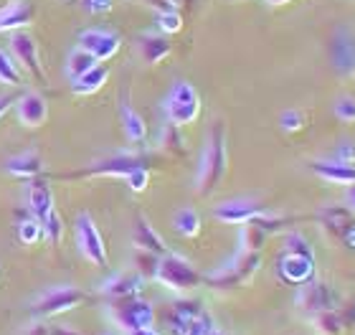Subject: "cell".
Wrapping results in <instances>:
<instances>
[{"label":"cell","mask_w":355,"mask_h":335,"mask_svg":"<svg viewBox=\"0 0 355 335\" xmlns=\"http://www.w3.org/2000/svg\"><path fill=\"white\" fill-rule=\"evenodd\" d=\"M226 165H229V155H226V130L221 122H216L211 127V132L206 137V148L200 153L198 160V175H196V188L200 196L214 194L218 183L226 175Z\"/></svg>","instance_id":"obj_1"},{"label":"cell","mask_w":355,"mask_h":335,"mask_svg":"<svg viewBox=\"0 0 355 335\" xmlns=\"http://www.w3.org/2000/svg\"><path fill=\"white\" fill-rule=\"evenodd\" d=\"M261 264V254L259 252H249V249H239L234 257H231L223 267H218L216 272L206 277V282L216 290H234V287H241L257 275V269Z\"/></svg>","instance_id":"obj_2"},{"label":"cell","mask_w":355,"mask_h":335,"mask_svg":"<svg viewBox=\"0 0 355 335\" xmlns=\"http://www.w3.org/2000/svg\"><path fill=\"white\" fill-rule=\"evenodd\" d=\"M155 280L173 292H191L200 284V272L180 254L165 252L163 257H157Z\"/></svg>","instance_id":"obj_3"},{"label":"cell","mask_w":355,"mask_h":335,"mask_svg":"<svg viewBox=\"0 0 355 335\" xmlns=\"http://www.w3.org/2000/svg\"><path fill=\"white\" fill-rule=\"evenodd\" d=\"M163 112L173 127L193 125L200 114V97L191 82H175L163 102Z\"/></svg>","instance_id":"obj_4"},{"label":"cell","mask_w":355,"mask_h":335,"mask_svg":"<svg viewBox=\"0 0 355 335\" xmlns=\"http://www.w3.org/2000/svg\"><path fill=\"white\" fill-rule=\"evenodd\" d=\"M84 302L82 290H76L74 284H53L38 292L33 298V313L38 318H59L64 313H71L74 307Z\"/></svg>","instance_id":"obj_5"},{"label":"cell","mask_w":355,"mask_h":335,"mask_svg":"<svg viewBox=\"0 0 355 335\" xmlns=\"http://www.w3.org/2000/svg\"><path fill=\"white\" fill-rule=\"evenodd\" d=\"M74 237H76V249L84 259L96 264V267H104L107 264V246H104V237L99 226L94 223L89 211H82L76 216L74 223Z\"/></svg>","instance_id":"obj_6"},{"label":"cell","mask_w":355,"mask_h":335,"mask_svg":"<svg viewBox=\"0 0 355 335\" xmlns=\"http://www.w3.org/2000/svg\"><path fill=\"white\" fill-rule=\"evenodd\" d=\"M295 302L300 310L310 315L322 313V310H335L338 307V292L330 284L320 282V280H310V282L300 284Z\"/></svg>","instance_id":"obj_7"},{"label":"cell","mask_w":355,"mask_h":335,"mask_svg":"<svg viewBox=\"0 0 355 335\" xmlns=\"http://www.w3.org/2000/svg\"><path fill=\"white\" fill-rule=\"evenodd\" d=\"M114 320H117V325L125 333L140 328H153L155 325V307L150 305L148 300H140V298L122 300L114 307Z\"/></svg>","instance_id":"obj_8"},{"label":"cell","mask_w":355,"mask_h":335,"mask_svg":"<svg viewBox=\"0 0 355 335\" xmlns=\"http://www.w3.org/2000/svg\"><path fill=\"white\" fill-rule=\"evenodd\" d=\"M266 214V209L254 198H231V201L218 203L214 209L216 221L231 223V226H244V223L259 221Z\"/></svg>","instance_id":"obj_9"},{"label":"cell","mask_w":355,"mask_h":335,"mask_svg":"<svg viewBox=\"0 0 355 335\" xmlns=\"http://www.w3.org/2000/svg\"><path fill=\"white\" fill-rule=\"evenodd\" d=\"M330 61L338 74L355 76V31L350 26H340L330 41Z\"/></svg>","instance_id":"obj_10"},{"label":"cell","mask_w":355,"mask_h":335,"mask_svg":"<svg viewBox=\"0 0 355 335\" xmlns=\"http://www.w3.org/2000/svg\"><path fill=\"white\" fill-rule=\"evenodd\" d=\"M277 275L284 284H295V287L310 282L315 280V257L284 252L277 261Z\"/></svg>","instance_id":"obj_11"},{"label":"cell","mask_w":355,"mask_h":335,"mask_svg":"<svg viewBox=\"0 0 355 335\" xmlns=\"http://www.w3.org/2000/svg\"><path fill=\"white\" fill-rule=\"evenodd\" d=\"M79 46L92 53L96 61H107L119 51L122 38L110 28H87L79 33Z\"/></svg>","instance_id":"obj_12"},{"label":"cell","mask_w":355,"mask_h":335,"mask_svg":"<svg viewBox=\"0 0 355 335\" xmlns=\"http://www.w3.org/2000/svg\"><path fill=\"white\" fill-rule=\"evenodd\" d=\"M145 290V277L135 275V272H122V275H114L112 280L102 284V295H107L114 302H122V300H132L140 298V292Z\"/></svg>","instance_id":"obj_13"},{"label":"cell","mask_w":355,"mask_h":335,"mask_svg":"<svg viewBox=\"0 0 355 335\" xmlns=\"http://www.w3.org/2000/svg\"><path fill=\"white\" fill-rule=\"evenodd\" d=\"M318 221L330 239H343L353 226V211L348 206H340V203H330V206L320 211Z\"/></svg>","instance_id":"obj_14"},{"label":"cell","mask_w":355,"mask_h":335,"mask_svg":"<svg viewBox=\"0 0 355 335\" xmlns=\"http://www.w3.org/2000/svg\"><path fill=\"white\" fill-rule=\"evenodd\" d=\"M310 171L333 186H353L355 183V165L340 163V160H312Z\"/></svg>","instance_id":"obj_15"},{"label":"cell","mask_w":355,"mask_h":335,"mask_svg":"<svg viewBox=\"0 0 355 335\" xmlns=\"http://www.w3.org/2000/svg\"><path fill=\"white\" fill-rule=\"evenodd\" d=\"M26 203H28L31 216L38 218L41 223L56 211L53 209V194L46 180H31L28 191H26Z\"/></svg>","instance_id":"obj_16"},{"label":"cell","mask_w":355,"mask_h":335,"mask_svg":"<svg viewBox=\"0 0 355 335\" xmlns=\"http://www.w3.org/2000/svg\"><path fill=\"white\" fill-rule=\"evenodd\" d=\"M15 114H18V122L23 127H38L44 125L46 117H49V105H46V99L36 92H28V94H23L18 99V105H15Z\"/></svg>","instance_id":"obj_17"},{"label":"cell","mask_w":355,"mask_h":335,"mask_svg":"<svg viewBox=\"0 0 355 335\" xmlns=\"http://www.w3.org/2000/svg\"><path fill=\"white\" fill-rule=\"evenodd\" d=\"M132 241L135 246L140 249V252H148V254H155V257H163L168 252V246H165L163 237L155 231V226L148 221L145 216H140L135 221V231H132Z\"/></svg>","instance_id":"obj_18"},{"label":"cell","mask_w":355,"mask_h":335,"mask_svg":"<svg viewBox=\"0 0 355 335\" xmlns=\"http://www.w3.org/2000/svg\"><path fill=\"white\" fill-rule=\"evenodd\" d=\"M137 165H145L140 157H135V155H112V157H107V160H99V163H94L92 173H94V175H112V178H127V175H130Z\"/></svg>","instance_id":"obj_19"},{"label":"cell","mask_w":355,"mask_h":335,"mask_svg":"<svg viewBox=\"0 0 355 335\" xmlns=\"http://www.w3.org/2000/svg\"><path fill=\"white\" fill-rule=\"evenodd\" d=\"M41 155L36 150H26L21 155H13L6 160V173L13 175V178H36L41 173Z\"/></svg>","instance_id":"obj_20"},{"label":"cell","mask_w":355,"mask_h":335,"mask_svg":"<svg viewBox=\"0 0 355 335\" xmlns=\"http://www.w3.org/2000/svg\"><path fill=\"white\" fill-rule=\"evenodd\" d=\"M119 117H122V127H125V135L130 142H145V137H148V125H145V119L137 114V112L132 110V105H130V99L122 97V102H119Z\"/></svg>","instance_id":"obj_21"},{"label":"cell","mask_w":355,"mask_h":335,"mask_svg":"<svg viewBox=\"0 0 355 335\" xmlns=\"http://www.w3.org/2000/svg\"><path fill=\"white\" fill-rule=\"evenodd\" d=\"M31 18H33V10L26 0L8 3L6 8H0V31H18L28 26Z\"/></svg>","instance_id":"obj_22"},{"label":"cell","mask_w":355,"mask_h":335,"mask_svg":"<svg viewBox=\"0 0 355 335\" xmlns=\"http://www.w3.org/2000/svg\"><path fill=\"white\" fill-rule=\"evenodd\" d=\"M10 51L15 53V59L21 61L23 67L38 74V46L28 33H15L10 38Z\"/></svg>","instance_id":"obj_23"},{"label":"cell","mask_w":355,"mask_h":335,"mask_svg":"<svg viewBox=\"0 0 355 335\" xmlns=\"http://www.w3.org/2000/svg\"><path fill=\"white\" fill-rule=\"evenodd\" d=\"M107 79H110V69L96 64V67L89 69L87 74H82L79 79L71 82V89H74V94H94L107 84Z\"/></svg>","instance_id":"obj_24"},{"label":"cell","mask_w":355,"mask_h":335,"mask_svg":"<svg viewBox=\"0 0 355 335\" xmlns=\"http://www.w3.org/2000/svg\"><path fill=\"white\" fill-rule=\"evenodd\" d=\"M214 325V318L203 310V313L193 315V318H185V320H173L171 318V330L173 335H206Z\"/></svg>","instance_id":"obj_25"},{"label":"cell","mask_w":355,"mask_h":335,"mask_svg":"<svg viewBox=\"0 0 355 335\" xmlns=\"http://www.w3.org/2000/svg\"><path fill=\"white\" fill-rule=\"evenodd\" d=\"M310 323L318 335H345V323H343L338 307L335 310H322V313L310 315Z\"/></svg>","instance_id":"obj_26"},{"label":"cell","mask_w":355,"mask_h":335,"mask_svg":"<svg viewBox=\"0 0 355 335\" xmlns=\"http://www.w3.org/2000/svg\"><path fill=\"white\" fill-rule=\"evenodd\" d=\"M173 229L185 239H193L200 234V216L198 211L191 209V206H183V209L175 211V216H173Z\"/></svg>","instance_id":"obj_27"},{"label":"cell","mask_w":355,"mask_h":335,"mask_svg":"<svg viewBox=\"0 0 355 335\" xmlns=\"http://www.w3.org/2000/svg\"><path fill=\"white\" fill-rule=\"evenodd\" d=\"M99 61L92 56L89 51H84L82 46H76V49H71V53L67 56V76H69V82H74V79H79L82 74H87L89 69L96 67Z\"/></svg>","instance_id":"obj_28"},{"label":"cell","mask_w":355,"mask_h":335,"mask_svg":"<svg viewBox=\"0 0 355 335\" xmlns=\"http://www.w3.org/2000/svg\"><path fill=\"white\" fill-rule=\"evenodd\" d=\"M140 53H142V59L148 61V64H160V61L171 53V44H168V38L145 36L140 41Z\"/></svg>","instance_id":"obj_29"},{"label":"cell","mask_w":355,"mask_h":335,"mask_svg":"<svg viewBox=\"0 0 355 335\" xmlns=\"http://www.w3.org/2000/svg\"><path fill=\"white\" fill-rule=\"evenodd\" d=\"M44 239V223L38 221V218H26V221L18 223V241L26 246H33L38 244Z\"/></svg>","instance_id":"obj_30"},{"label":"cell","mask_w":355,"mask_h":335,"mask_svg":"<svg viewBox=\"0 0 355 335\" xmlns=\"http://www.w3.org/2000/svg\"><path fill=\"white\" fill-rule=\"evenodd\" d=\"M266 239V231L261 229L259 223H244L241 226V249H249V252H259L261 244Z\"/></svg>","instance_id":"obj_31"},{"label":"cell","mask_w":355,"mask_h":335,"mask_svg":"<svg viewBox=\"0 0 355 335\" xmlns=\"http://www.w3.org/2000/svg\"><path fill=\"white\" fill-rule=\"evenodd\" d=\"M0 84H8V87L21 84V71L15 67V59L3 49H0Z\"/></svg>","instance_id":"obj_32"},{"label":"cell","mask_w":355,"mask_h":335,"mask_svg":"<svg viewBox=\"0 0 355 335\" xmlns=\"http://www.w3.org/2000/svg\"><path fill=\"white\" fill-rule=\"evenodd\" d=\"M335 117L345 125H355V97L343 94V97L335 99Z\"/></svg>","instance_id":"obj_33"},{"label":"cell","mask_w":355,"mask_h":335,"mask_svg":"<svg viewBox=\"0 0 355 335\" xmlns=\"http://www.w3.org/2000/svg\"><path fill=\"white\" fill-rule=\"evenodd\" d=\"M284 252H289V254H310V257H315L310 241H307L300 231H292V234H287V237H284Z\"/></svg>","instance_id":"obj_34"},{"label":"cell","mask_w":355,"mask_h":335,"mask_svg":"<svg viewBox=\"0 0 355 335\" xmlns=\"http://www.w3.org/2000/svg\"><path fill=\"white\" fill-rule=\"evenodd\" d=\"M304 122H307V117H304V112H300V110L282 112V117H279V125L284 132H300L304 127Z\"/></svg>","instance_id":"obj_35"},{"label":"cell","mask_w":355,"mask_h":335,"mask_svg":"<svg viewBox=\"0 0 355 335\" xmlns=\"http://www.w3.org/2000/svg\"><path fill=\"white\" fill-rule=\"evenodd\" d=\"M127 186H130V191L132 194H142V191H148V183H150V173L145 165H137L130 175H127Z\"/></svg>","instance_id":"obj_36"},{"label":"cell","mask_w":355,"mask_h":335,"mask_svg":"<svg viewBox=\"0 0 355 335\" xmlns=\"http://www.w3.org/2000/svg\"><path fill=\"white\" fill-rule=\"evenodd\" d=\"M61 234H64V221H61V216L53 211L51 216L44 221V239L46 241H51V244H56L61 239Z\"/></svg>","instance_id":"obj_37"},{"label":"cell","mask_w":355,"mask_h":335,"mask_svg":"<svg viewBox=\"0 0 355 335\" xmlns=\"http://www.w3.org/2000/svg\"><path fill=\"white\" fill-rule=\"evenodd\" d=\"M157 26H160V31H165V33H178V31L183 28V18H180V13H175V10H165V13L157 15Z\"/></svg>","instance_id":"obj_38"},{"label":"cell","mask_w":355,"mask_h":335,"mask_svg":"<svg viewBox=\"0 0 355 335\" xmlns=\"http://www.w3.org/2000/svg\"><path fill=\"white\" fill-rule=\"evenodd\" d=\"M335 160H340V163H353L355 165V140H343L340 145H338Z\"/></svg>","instance_id":"obj_39"},{"label":"cell","mask_w":355,"mask_h":335,"mask_svg":"<svg viewBox=\"0 0 355 335\" xmlns=\"http://www.w3.org/2000/svg\"><path fill=\"white\" fill-rule=\"evenodd\" d=\"M82 8L87 13H107L112 10V0H82Z\"/></svg>","instance_id":"obj_40"},{"label":"cell","mask_w":355,"mask_h":335,"mask_svg":"<svg viewBox=\"0 0 355 335\" xmlns=\"http://www.w3.org/2000/svg\"><path fill=\"white\" fill-rule=\"evenodd\" d=\"M338 313H340L345 328H355V300L353 302H348L345 307H338Z\"/></svg>","instance_id":"obj_41"},{"label":"cell","mask_w":355,"mask_h":335,"mask_svg":"<svg viewBox=\"0 0 355 335\" xmlns=\"http://www.w3.org/2000/svg\"><path fill=\"white\" fill-rule=\"evenodd\" d=\"M15 105V97L13 94H0V119L6 117V112Z\"/></svg>","instance_id":"obj_42"},{"label":"cell","mask_w":355,"mask_h":335,"mask_svg":"<svg viewBox=\"0 0 355 335\" xmlns=\"http://www.w3.org/2000/svg\"><path fill=\"white\" fill-rule=\"evenodd\" d=\"M49 335H79V333L71 330L69 325H53V328H49Z\"/></svg>","instance_id":"obj_43"},{"label":"cell","mask_w":355,"mask_h":335,"mask_svg":"<svg viewBox=\"0 0 355 335\" xmlns=\"http://www.w3.org/2000/svg\"><path fill=\"white\" fill-rule=\"evenodd\" d=\"M345 203H348L350 211H355V183L348 186V191H345Z\"/></svg>","instance_id":"obj_44"},{"label":"cell","mask_w":355,"mask_h":335,"mask_svg":"<svg viewBox=\"0 0 355 335\" xmlns=\"http://www.w3.org/2000/svg\"><path fill=\"white\" fill-rule=\"evenodd\" d=\"M343 241H345V244H348L350 249H355V223H353V226H350V229H348V234H345V237H343Z\"/></svg>","instance_id":"obj_45"},{"label":"cell","mask_w":355,"mask_h":335,"mask_svg":"<svg viewBox=\"0 0 355 335\" xmlns=\"http://www.w3.org/2000/svg\"><path fill=\"white\" fill-rule=\"evenodd\" d=\"M127 335H160L155 328H140V330H130Z\"/></svg>","instance_id":"obj_46"},{"label":"cell","mask_w":355,"mask_h":335,"mask_svg":"<svg viewBox=\"0 0 355 335\" xmlns=\"http://www.w3.org/2000/svg\"><path fill=\"white\" fill-rule=\"evenodd\" d=\"M269 6H287V3H292V0H266Z\"/></svg>","instance_id":"obj_47"},{"label":"cell","mask_w":355,"mask_h":335,"mask_svg":"<svg viewBox=\"0 0 355 335\" xmlns=\"http://www.w3.org/2000/svg\"><path fill=\"white\" fill-rule=\"evenodd\" d=\"M206 335H223V333H221V330H216V328H211V330H208V333H206Z\"/></svg>","instance_id":"obj_48"}]
</instances>
